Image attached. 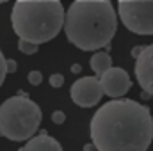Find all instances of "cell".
Listing matches in <instances>:
<instances>
[{"instance_id":"cell-1","label":"cell","mask_w":153,"mask_h":151,"mask_svg":"<svg viewBox=\"0 0 153 151\" xmlns=\"http://www.w3.org/2000/svg\"><path fill=\"white\" fill-rule=\"evenodd\" d=\"M91 139L100 151L148 150L153 141L152 112L134 100L114 98L93 115Z\"/></svg>"},{"instance_id":"cell-2","label":"cell","mask_w":153,"mask_h":151,"mask_svg":"<svg viewBox=\"0 0 153 151\" xmlns=\"http://www.w3.org/2000/svg\"><path fill=\"white\" fill-rule=\"evenodd\" d=\"M116 29L117 14L109 0H75L64 16L68 41L85 52L109 46Z\"/></svg>"},{"instance_id":"cell-3","label":"cell","mask_w":153,"mask_h":151,"mask_svg":"<svg viewBox=\"0 0 153 151\" xmlns=\"http://www.w3.org/2000/svg\"><path fill=\"white\" fill-rule=\"evenodd\" d=\"M66 11L61 0H16L11 23L18 38L48 43L64 29Z\"/></svg>"},{"instance_id":"cell-4","label":"cell","mask_w":153,"mask_h":151,"mask_svg":"<svg viewBox=\"0 0 153 151\" xmlns=\"http://www.w3.org/2000/svg\"><path fill=\"white\" fill-rule=\"evenodd\" d=\"M43 114L27 96H13L0 105V133L14 142H25L39 130Z\"/></svg>"},{"instance_id":"cell-5","label":"cell","mask_w":153,"mask_h":151,"mask_svg":"<svg viewBox=\"0 0 153 151\" xmlns=\"http://www.w3.org/2000/svg\"><path fill=\"white\" fill-rule=\"evenodd\" d=\"M121 23L134 34H153V0H117Z\"/></svg>"},{"instance_id":"cell-6","label":"cell","mask_w":153,"mask_h":151,"mask_svg":"<svg viewBox=\"0 0 153 151\" xmlns=\"http://www.w3.org/2000/svg\"><path fill=\"white\" fill-rule=\"evenodd\" d=\"M100 76H82L71 85V100L78 107H94L103 98Z\"/></svg>"},{"instance_id":"cell-7","label":"cell","mask_w":153,"mask_h":151,"mask_svg":"<svg viewBox=\"0 0 153 151\" xmlns=\"http://www.w3.org/2000/svg\"><path fill=\"white\" fill-rule=\"evenodd\" d=\"M100 82H102L105 96H111V98H123L132 87V80H130L128 73L121 68H114V66L109 68L100 76Z\"/></svg>"},{"instance_id":"cell-8","label":"cell","mask_w":153,"mask_h":151,"mask_svg":"<svg viewBox=\"0 0 153 151\" xmlns=\"http://www.w3.org/2000/svg\"><path fill=\"white\" fill-rule=\"evenodd\" d=\"M135 78L144 93L153 98V44L144 46L135 61Z\"/></svg>"},{"instance_id":"cell-9","label":"cell","mask_w":153,"mask_h":151,"mask_svg":"<svg viewBox=\"0 0 153 151\" xmlns=\"http://www.w3.org/2000/svg\"><path fill=\"white\" fill-rule=\"evenodd\" d=\"M62 146L53 139L50 137L46 132H41L38 135H32L29 141H25L22 151H61Z\"/></svg>"},{"instance_id":"cell-10","label":"cell","mask_w":153,"mask_h":151,"mask_svg":"<svg viewBox=\"0 0 153 151\" xmlns=\"http://www.w3.org/2000/svg\"><path fill=\"white\" fill-rule=\"evenodd\" d=\"M89 64H91V70H93L94 75L102 76L109 68H112V59H111V55H109L107 52H96V53L91 57Z\"/></svg>"},{"instance_id":"cell-11","label":"cell","mask_w":153,"mask_h":151,"mask_svg":"<svg viewBox=\"0 0 153 151\" xmlns=\"http://www.w3.org/2000/svg\"><path fill=\"white\" fill-rule=\"evenodd\" d=\"M38 43H32V41H29V39H23L20 38L18 41V48H20V52L22 53H25V55H32V53H36L38 52Z\"/></svg>"},{"instance_id":"cell-12","label":"cell","mask_w":153,"mask_h":151,"mask_svg":"<svg viewBox=\"0 0 153 151\" xmlns=\"http://www.w3.org/2000/svg\"><path fill=\"white\" fill-rule=\"evenodd\" d=\"M5 57H4V53H2V50H0V85L4 84V80H5V75H7V66H5Z\"/></svg>"},{"instance_id":"cell-13","label":"cell","mask_w":153,"mask_h":151,"mask_svg":"<svg viewBox=\"0 0 153 151\" xmlns=\"http://www.w3.org/2000/svg\"><path fill=\"white\" fill-rule=\"evenodd\" d=\"M41 80H43L41 71H30V73H29V82H30L32 85H39V84H41Z\"/></svg>"},{"instance_id":"cell-14","label":"cell","mask_w":153,"mask_h":151,"mask_svg":"<svg viewBox=\"0 0 153 151\" xmlns=\"http://www.w3.org/2000/svg\"><path fill=\"white\" fill-rule=\"evenodd\" d=\"M62 84H64V76H62V75H59V73H57V75L50 76V85H52V87H61Z\"/></svg>"},{"instance_id":"cell-15","label":"cell","mask_w":153,"mask_h":151,"mask_svg":"<svg viewBox=\"0 0 153 151\" xmlns=\"http://www.w3.org/2000/svg\"><path fill=\"white\" fill-rule=\"evenodd\" d=\"M52 121L55 124H62L66 121V115H64V112H53L52 114Z\"/></svg>"},{"instance_id":"cell-16","label":"cell","mask_w":153,"mask_h":151,"mask_svg":"<svg viewBox=\"0 0 153 151\" xmlns=\"http://www.w3.org/2000/svg\"><path fill=\"white\" fill-rule=\"evenodd\" d=\"M5 66H7V73H14L16 71V62L13 59H7L5 61Z\"/></svg>"},{"instance_id":"cell-17","label":"cell","mask_w":153,"mask_h":151,"mask_svg":"<svg viewBox=\"0 0 153 151\" xmlns=\"http://www.w3.org/2000/svg\"><path fill=\"white\" fill-rule=\"evenodd\" d=\"M143 48H144V46H135V48H134V50H132V55H134V57H135V59H137V57H139V53H141V52H143Z\"/></svg>"},{"instance_id":"cell-18","label":"cell","mask_w":153,"mask_h":151,"mask_svg":"<svg viewBox=\"0 0 153 151\" xmlns=\"http://www.w3.org/2000/svg\"><path fill=\"white\" fill-rule=\"evenodd\" d=\"M73 71H75V73H78V71H80V66H78V64H75V66H73Z\"/></svg>"},{"instance_id":"cell-19","label":"cell","mask_w":153,"mask_h":151,"mask_svg":"<svg viewBox=\"0 0 153 151\" xmlns=\"http://www.w3.org/2000/svg\"><path fill=\"white\" fill-rule=\"evenodd\" d=\"M5 2H9V0H0V4H5Z\"/></svg>"}]
</instances>
